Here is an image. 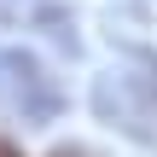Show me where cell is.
I'll use <instances>...</instances> for the list:
<instances>
[{
  "mask_svg": "<svg viewBox=\"0 0 157 157\" xmlns=\"http://www.w3.org/2000/svg\"><path fill=\"white\" fill-rule=\"evenodd\" d=\"M93 111L128 140H157V58H128L93 82Z\"/></svg>",
  "mask_w": 157,
  "mask_h": 157,
  "instance_id": "obj_1",
  "label": "cell"
},
{
  "mask_svg": "<svg viewBox=\"0 0 157 157\" xmlns=\"http://www.w3.org/2000/svg\"><path fill=\"white\" fill-rule=\"evenodd\" d=\"M0 111L17 117V122H29V128H41V122H52L64 111V87H58V76L35 52L0 47Z\"/></svg>",
  "mask_w": 157,
  "mask_h": 157,
  "instance_id": "obj_2",
  "label": "cell"
},
{
  "mask_svg": "<svg viewBox=\"0 0 157 157\" xmlns=\"http://www.w3.org/2000/svg\"><path fill=\"white\" fill-rule=\"evenodd\" d=\"M0 12H6L12 23H23V29L47 35L52 47L76 52V17H70V6H64V0H0Z\"/></svg>",
  "mask_w": 157,
  "mask_h": 157,
  "instance_id": "obj_3",
  "label": "cell"
},
{
  "mask_svg": "<svg viewBox=\"0 0 157 157\" xmlns=\"http://www.w3.org/2000/svg\"><path fill=\"white\" fill-rule=\"evenodd\" d=\"M0 157H23V151H17V146H12V140H0Z\"/></svg>",
  "mask_w": 157,
  "mask_h": 157,
  "instance_id": "obj_4",
  "label": "cell"
},
{
  "mask_svg": "<svg viewBox=\"0 0 157 157\" xmlns=\"http://www.w3.org/2000/svg\"><path fill=\"white\" fill-rule=\"evenodd\" d=\"M52 157H87V151H76V146H58V151H52Z\"/></svg>",
  "mask_w": 157,
  "mask_h": 157,
  "instance_id": "obj_5",
  "label": "cell"
}]
</instances>
